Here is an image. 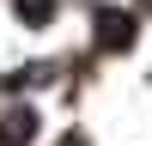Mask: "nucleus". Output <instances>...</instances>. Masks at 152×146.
<instances>
[{
    "mask_svg": "<svg viewBox=\"0 0 152 146\" xmlns=\"http://www.w3.org/2000/svg\"><path fill=\"white\" fill-rule=\"evenodd\" d=\"M97 31H104V49H128L134 18H116V12H104V18H97Z\"/></svg>",
    "mask_w": 152,
    "mask_h": 146,
    "instance_id": "nucleus-1",
    "label": "nucleus"
},
{
    "mask_svg": "<svg viewBox=\"0 0 152 146\" xmlns=\"http://www.w3.org/2000/svg\"><path fill=\"white\" fill-rule=\"evenodd\" d=\"M49 12H55L49 0H18V18H31V24H49Z\"/></svg>",
    "mask_w": 152,
    "mask_h": 146,
    "instance_id": "nucleus-2",
    "label": "nucleus"
}]
</instances>
